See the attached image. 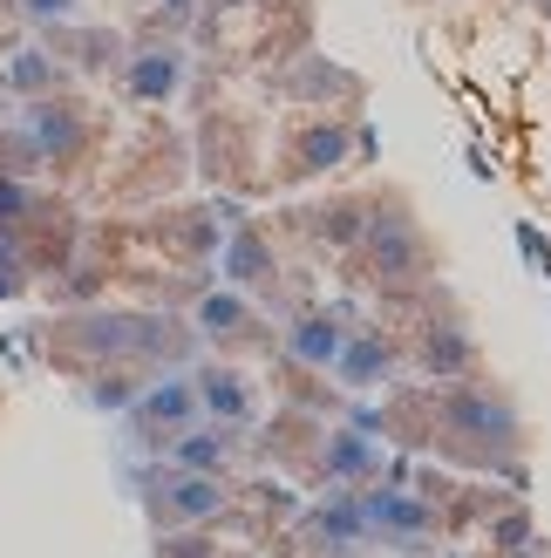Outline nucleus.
I'll return each instance as SVG.
<instances>
[{
	"label": "nucleus",
	"instance_id": "1",
	"mask_svg": "<svg viewBox=\"0 0 551 558\" xmlns=\"http://www.w3.org/2000/svg\"><path fill=\"white\" fill-rule=\"evenodd\" d=\"M157 524H205L225 511V477H205V470H177L171 477H157V497H150Z\"/></svg>",
	"mask_w": 551,
	"mask_h": 558
},
{
	"label": "nucleus",
	"instance_id": "2",
	"mask_svg": "<svg viewBox=\"0 0 551 558\" xmlns=\"http://www.w3.org/2000/svg\"><path fill=\"white\" fill-rule=\"evenodd\" d=\"M450 423L470 442H490V450H511V442H517V415L490 396V388H470V381L450 396Z\"/></svg>",
	"mask_w": 551,
	"mask_h": 558
},
{
	"label": "nucleus",
	"instance_id": "3",
	"mask_svg": "<svg viewBox=\"0 0 551 558\" xmlns=\"http://www.w3.org/2000/svg\"><path fill=\"white\" fill-rule=\"evenodd\" d=\"M136 415V429H150V436H177L191 415H198V381L191 375H163L157 388H144V396L130 402Z\"/></svg>",
	"mask_w": 551,
	"mask_h": 558
},
{
	"label": "nucleus",
	"instance_id": "4",
	"mask_svg": "<svg viewBox=\"0 0 551 558\" xmlns=\"http://www.w3.org/2000/svg\"><path fill=\"white\" fill-rule=\"evenodd\" d=\"M191 381H198V409H211L218 423H245V415L259 409L253 375H238V368H198Z\"/></svg>",
	"mask_w": 551,
	"mask_h": 558
},
{
	"label": "nucleus",
	"instance_id": "5",
	"mask_svg": "<svg viewBox=\"0 0 551 558\" xmlns=\"http://www.w3.org/2000/svg\"><path fill=\"white\" fill-rule=\"evenodd\" d=\"M163 450H171V463L177 470H205V477H218V470H225V457H232V436H225V423H184L171 442H163Z\"/></svg>",
	"mask_w": 551,
	"mask_h": 558
},
{
	"label": "nucleus",
	"instance_id": "6",
	"mask_svg": "<svg viewBox=\"0 0 551 558\" xmlns=\"http://www.w3.org/2000/svg\"><path fill=\"white\" fill-rule=\"evenodd\" d=\"M368 259H375V272L389 279V287L416 279V226H402V218H381V226L368 232Z\"/></svg>",
	"mask_w": 551,
	"mask_h": 558
},
{
	"label": "nucleus",
	"instance_id": "7",
	"mask_svg": "<svg viewBox=\"0 0 551 558\" xmlns=\"http://www.w3.org/2000/svg\"><path fill=\"white\" fill-rule=\"evenodd\" d=\"M198 333H211V341H259V314L238 293H205L198 300Z\"/></svg>",
	"mask_w": 551,
	"mask_h": 558
},
{
	"label": "nucleus",
	"instance_id": "8",
	"mask_svg": "<svg viewBox=\"0 0 551 558\" xmlns=\"http://www.w3.org/2000/svg\"><path fill=\"white\" fill-rule=\"evenodd\" d=\"M334 368H341L347 381H381V375L395 368V348L381 341V333H347L341 354H334Z\"/></svg>",
	"mask_w": 551,
	"mask_h": 558
},
{
	"label": "nucleus",
	"instance_id": "9",
	"mask_svg": "<svg viewBox=\"0 0 551 558\" xmlns=\"http://www.w3.org/2000/svg\"><path fill=\"white\" fill-rule=\"evenodd\" d=\"M375 463H381V450H375V442H362L354 429L327 436V477H341V484H362V477H375Z\"/></svg>",
	"mask_w": 551,
	"mask_h": 558
},
{
	"label": "nucleus",
	"instance_id": "10",
	"mask_svg": "<svg viewBox=\"0 0 551 558\" xmlns=\"http://www.w3.org/2000/svg\"><path fill=\"white\" fill-rule=\"evenodd\" d=\"M177 75H184V62H177V54H136V62H130V96H144V102H163V96H171L177 89Z\"/></svg>",
	"mask_w": 551,
	"mask_h": 558
},
{
	"label": "nucleus",
	"instance_id": "11",
	"mask_svg": "<svg viewBox=\"0 0 551 558\" xmlns=\"http://www.w3.org/2000/svg\"><path fill=\"white\" fill-rule=\"evenodd\" d=\"M341 320H327V314H314V320H299L293 327V354L299 361H314V368H334V354H341Z\"/></svg>",
	"mask_w": 551,
	"mask_h": 558
},
{
	"label": "nucleus",
	"instance_id": "12",
	"mask_svg": "<svg viewBox=\"0 0 551 558\" xmlns=\"http://www.w3.org/2000/svg\"><path fill=\"white\" fill-rule=\"evenodd\" d=\"M8 82L21 96H41V89H54V62L41 48H27V54H14V69H8Z\"/></svg>",
	"mask_w": 551,
	"mask_h": 558
},
{
	"label": "nucleus",
	"instance_id": "13",
	"mask_svg": "<svg viewBox=\"0 0 551 558\" xmlns=\"http://www.w3.org/2000/svg\"><path fill=\"white\" fill-rule=\"evenodd\" d=\"M75 8H82V0H21V14H27V21H69Z\"/></svg>",
	"mask_w": 551,
	"mask_h": 558
},
{
	"label": "nucleus",
	"instance_id": "14",
	"mask_svg": "<svg viewBox=\"0 0 551 558\" xmlns=\"http://www.w3.org/2000/svg\"><path fill=\"white\" fill-rule=\"evenodd\" d=\"M450 361H463V341H456V327H443V341H436V368H450Z\"/></svg>",
	"mask_w": 551,
	"mask_h": 558
},
{
	"label": "nucleus",
	"instance_id": "15",
	"mask_svg": "<svg viewBox=\"0 0 551 558\" xmlns=\"http://www.w3.org/2000/svg\"><path fill=\"white\" fill-rule=\"evenodd\" d=\"M171 8H191V0H171Z\"/></svg>",
	"mask_w": 551,
	"mask_h": 558
},
{
	"label": "nucleus",
	"instance_id": "16",
	"mask_svg": "<svg viewBox=\"0 0 551 558\" xmlns=\"http://www.w3.org/2000/svg\"><path fill=\"white\" fill-rule=\"evenodd\" d=\"M544 14H551V0H544Z\"/></svg>",
	"mask_w": 551,
	"mask_h": 558
}]
</instances>
